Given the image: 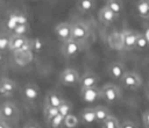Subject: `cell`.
Wrapping results in <instances>:
<instances>
[{"instance_id":"cell-1","label":"cell","mask_w":149,"mask_h":128,"mask_svg":"<svg viewBox=\"0 0 149 128\" xmlns=\"http://www.w3.org/2000/svg\"><path fill=\"white\" fill-rule=\"evenodd\" d=\"M101 91V99H104L107 104H115L121 99V90L115 84L107 83L100 87Z\"/></svg>"},{"instance_id":"cell-2","label":"cell","mask_w":149,"mask_h":128,"mask_svg":"<svg viewBox=\"0 0 149 128\" xmlns=\"http://www.w3.org/2000/svg\"><path fill=\"white\" fill-rule=\"evenodd\" d=\"M9 50L15 52H21L24 50H31V40L26 36L12 35L9 42Z\"/></svg>"},{"instance_id":"cell-3","label":"cell","mask_w":149,"mask_h":128,"mask_svg":"<svg viewBox=\"0 0 149 128\" xmlns=\"http://www.w3.org/2000/svg\"><path fill=\"white\" fill-rule=\"evenodd\" d=\"M71 29H72V40H76L80 43L86 41L90 36L88 26L81 21H77V22L71 23Z\"/></svg>"},{"instance_id":"cell-4","label":"cell","mask_w":149,"mask_h":128,"mask_svg":"<svg viewBox=\"0 0 149 128\" xmlns=\"http://www.w3.org/2000/svg\"><path fill=\"white\" fill-rule=\"evenodd\" d=\"M80 74L76 69L68 67L59 74V81L64 86H73L76 84H79L80 81Z\"/></svg>"},{"instance_id":"cell-5","label":"cell","mask_w":149,"mask_h":128,"mask_svg":"<svg viewBox=\"0 0 149 128\" xmlns=\"http://www.w3.org/2000/svg\"><path fill=\"white\" fill-rule=\"evenodd\" d=\"M121 84L128 90H139L142 85V78L135 71H127L121 79Z\"/></svg>"},{"instance_id":"cell-6","label":"cell","mask_w":149,"mask_h":128,"mask_svg":"<svg viewBox=\"0 0 149 128\" xmlns=\"http://www.w3.org/2000/svg\"><path fill=\"white\" fill-rule=\"evenodd\" d=\"M80 51H81L80 42H78L76 40H72V38L64 42L63 45H62V54L66 58H73L76 56H78L80 54Z\"/></svg>"},{"instance_id":"cell-7","label":"cell","mask_w":149,"mask_h":128,"mask_svg":"<svg viewBox=\"0 0 149 128\" xmlns=\"http://www.w3.org/2000/svg\"><path fill=\"white\" fill-rule=\"evenodd\" d=\"M140 36V33L134 31V30H125L121 33V41H122V47L126 50H132L136 45V41Z\"/></svg>"},{"instance_id":"cell-8","label":"cell","mask_w":149,"mask_h":128,"mask_svg":"<svg viewBox=\"0 0 149 128\" xmlns=\"http://www.w3.org/2000/svg\"><path fill=\"white\" fill-rule=\"evenodd\" d=\"M22 95L26 101L34 102L38 99L40 95V88L35 83H27L22 87Z\"/></svg>"},{"instance_id":"cell-9","label":"cell","mask_w":149,"mask_h":128,"mask_svg":"<svg viewBox=\"0 0 149 128\" xmlns=\"http://www.w3.org/2000/svg\"><path fill=\"white\" fill-rule=\"evenodd\" d=\"M80 99L84 102L92 104L101 99V91L98 87L92 88H80Z\"/></svg>"},{"instance_id":"cell-10","label":"cell","mask_w":149,"mask_h":128,"mask_svg":"<svg viewBox=\"0 0 149 128\" xmlns=\"http://www.w3.org/2000/svg\"><path fill=\"white\" fill-rule=\"evenodd\" d=\"M55 34L56 36L64 43L72 38V29L71 23L69 22H61L55 27Z\"/></svg>"},{"instance_id":"cell-11","label":"cell","mask_w":149,"mask_h":128,"mask_svg":"<svg viewBox=\"0 0 149 128\" xmlns=\"http://www.w3.org/2000/svg\"><path fill=\"white\" fill-rule=\"evenodd\" d=\"M100 80V77L95 73V72H85L81 77H80V81H79V86L80 88H92V87H97L98 83Z\"/></svg>"},{"instance_id":"cell-12","label":"cell","mask_w":149,"mask_h":128,"mask_svg":"<svg viewBox=\"0 0 149 128\" xmlns=\"http://www.w3.org/2000/svg\"><path fill=\"white\" fill-rule=\"evenodd\" d=\"M19 115V109L13 102H3L0 106V118L5 120H13Z\"/></svg>"},{"instance_id":"cell-13","label":"cell","mask_w":149,"mask_h":128,"mask_svg":"<svg viewBox=\"0 0 149 128\" xmlns=\"http://www.w3.org/2000/svg\"><path fill=\"white\" fill-rule=\"evenodd\" d=\"M17 90V85L14 80L9 78L0 79V94L3 97H12Z\"/></svg>"},{"instance_id":"cell-14","label":"cell","mask_w":149,"mask_h":128,"mask_svg":"<svg viewBox=\"0 0 149 128\" xmlns=\"http://www.w3.org/2000/svg\"><path fill=\"white\" fill-rule=\"evenodd\" d=\"M126 69L125 65L120 62H113L108 65V74L111 78L115 79V80H120L123 78V76L126 74Z\"/></svg>"},{"instance_id":"cell-15","label":"cell","mask_w":149,"mask_h":128,"mask_svg":"<svg viewBox=\"0 0 149 128\" xmlns=\"http://www.w3.org/2000/svg\"><path fill=\"white\" fill-rule=\"evenodd\" d=\"M64 101V98L62 95L61 92L56 91V90H51L47 93L45 95V99H44V102L47 106H51V107H57Z\"/></svg>"},{"instance_id":"cell-16","label":"cell","mask_w":149,"mask_h":128,"mask_svg":"<svg viewBox=\"0 0 149 128\" xmlns=\"http://www.w3.org/2000/svg\"><path fill=\"white\" fill-rule=\"evenodd\" d=\"M118 19V15L114 14L107 6H104L99 12V20L104 24H112Z\"/></svg>"},{"instance_id":"cell-17","label":"cell","mask_w":149,"mask_h":128,"mask_svg":"<svg viewBox=\"0 0 149 128\" xmlns=\"http://www.w3.org/2000/svg\"><path fill=\"white\" fill-rule=\"evenodd\" d=\"M80 120L84 125H92L94 122H97V116H95V111L94 107H87L85 109L81 111L80 113Z\"/></svg>"},{"instance_id":"cell-18","label":"cell","mask_w":149,"mask_h":128,"mask_svg":"<svg viewBox=\"0 0 149 128\" xmlns=\"http://www.w3.org/2000/svg\"><path fill=\"white\" fill-rule=\"evenodd\" d=\"M136 14L144 20H149V0H140L135 6Z\"/></svg>"},{"instance_id":"cell-19","label":"cell","mask_w":149,"mask_h":128,"mask_svg":"<svg viewBox=\"0 0 149 128\" xmlns=\"http://www.w3.org/2000/svg\"><path fill=\"white\" fill-rule=\"evenodd\" d=\"M94 111H95V116H97V122L102 125L109 116H111V113H109V109L105 106H95L94 107Z\"/></svg>"},{"instance_id":"cell-20","label":"cell","mask_w":149,"mask_h":128,"mask_svg":"<svg viewBox=\"0 0 149 128\" xmlns=\"http://www.w3.org/2000/svg\"><path fill=\"white\" fill-rule=\"evenodd\" d=\"M95 7V1L93 0H79L77 1V9L81 13H88Z\"/></svg>"},{"instance_id":"cell-21","label":"cell","mask_w":149,"mask_h":128,"mask_svg":"<svg viewBox=\"0 0 149 128\" xmlns=\"http://www.w3.org/2000/svg\"><path fill=\"white\" fill-rule=\"evenodd\" d=\"M72 108H73V106H72V104L69 101V100H66V99H64V101L58 106V113L62 115V116H68V115H70V114H72Z\"/></svg>"},{"instance_id":"cell-22","label":"cell","mask_w":149,"mask_h":128,"mask_svg":"<svg viewBox=\"0 0 149 128\" xmlns=\"http://www.w3.org/2000/svg\"><path fill=\"white\" fill-rule=\"evenodd\" d=\"M105 6H107V7H108L114 14H116L118 16H119V14L122 12V9H123L122 2H121V1H118V0H107Z\"/></svg>"},{"instance_id":"cell-23","label":"cell","mask_w":149,"mask_h":128,"mask_svg":"<svg viewBox=\"0 0 149 128\" xmlns=\"http://www.w3.org/2000/svg\"><path fill=\"white\" fill-rule=\"evenodd\" d=\"M59 113H58V108L57 107H51V106H47L44 105V109H43V115H44V119L45 121L50 122L55 116H57Z\"/></svg>"},{"instance_id":"cell-24","label":"cell","mask_w":149,"mask_h":128,"mask_svg":"<svg viewBox=\"0 0 149 128\" xmlns=\"http://www.w3.org/2000/svg\"><path fill=\"white\" fill-rule=\"evenodd\" d=\"M79 125V119L77 115L74 114H70L68 116H65V120H64V126L66 128H76L78 127Z\"/></svg>"},{"instance_id":"cell-25","label":"cell","mask_w":149,"mask_h":128,"mask_svg":"<svg viewBox=\"0 0 149 128\" xmlns=\"http://www.w3.org/2000/svg\"><path fill=\"white\" fill-rule=\"evenodd\" d=\"M120 122H119V120L115 118V116H113V115H111L102 125H101V128H120Z\"/></svg>"},{"instance_id":"cell-26","label":"cell","mask_w":149,"mask_h":128,"mask_svg":"<svg viewBox=\"0 0 149 128\" xmlns=\"http://www.w3.org/2000/svg\"><path fill=\"white\" fill-rule=\"evenodd\" d=\"M29 30V24L26 22V23H20L17 24L13 31H14V35H17V36H24Z\"/></svg>"},{"instance_id":"cell-27","label":"cell","mask_w":149,"mask_h":128,"mask_svg":"<svg viewBox=\"0 0 149 128\" xmlns=\"http://www.w3.org/2000/svg\"><path fill=\"white\" fill-rule=\"evenodd\" d=\"M9 42L10 37L6 34H0V51H6L9 50Z\"/></svg>"},{"instance_id":"cell-28","label":"cell","mask_w":149,"mask_h":128,"mask_svg":"<svg viewBox=\"0 0 149 128\" xmlns=\"http://www.w3.org/2000/svg\"><path fill=\"white\" fill-rule=\"evenodd\" d=\"M64 120H65V118L62 116L61 114H58L57 116H55V118L49 122L50 128H61L62 126H64Z\"/></svg>"},{"instance_id":"cell-29","label":"cell","mask_w":149,"mask_h":128,"mask_svg":"<svg viewBox=\"0 0 149 128\" xmlns=\"http://www.w3.org/2000/svg\"><path fill=\"white\" fill-rule=\"evenodd\" d=\"M148 45H149V43H148V41H147L144 34H140V36H139V38H137V41H136L135 49H137V50H143V49H146Z\"/></svg>"},{"instance_id":"cell-30","label":"cell","mask_w":149,"mask_h":128,"mask_svg":"<svg viewBox=\"0 0 149 128\" xmlns=\"http://www.w3.org/2000/svg\"><path fill=\"white\" fill-rule=\"evenodd\" d=\"M42 47H43V44H42V42H41V40H38V38H34V40H31V50H34V51H41L42 50Z\"/></svg>"},{"instance_id":"cell-31","label":"cell","mask_w":149,"mask_h":128,"mask_svg":"<svg viewBox=\"0 0 149 128\" xmlns=\"http://www.w3.org/2000/svg\"><path fill=\"white\" fill-rule=\"evenodd\" d=\"M120 128H139V126L132 120H125L123 122H121Z\"/></svg>"},{"instance_id":"cell-32","label":"cell","mask_w":149,"mask_h":128,"mask_svg":"<svg viewBox=\"0 0 149 128\" xmlns=\"http://www.w3.org/2000/svg\"><path fill=\"white\" fill-rule=\"evenodd\" d=\"M142 122L144 125V128H149V109L143 112V114H142Z\"/></svg>"},{"instance_id":"cell-33","label":"cell","mask_w":149,"mask_h":128,"mask_svg":"<svg viewBox=\"0 0 149 128\" xmlns=\"http://www.w3.org/2000/svg\"><path fill=\"white\" fill-rule=\"evenodd\" d=\"M24 128H41V127H40V125H37L36 122H28V123L24 126Z\"/></svg>"},{"instance_id":"cell-34","label":"cell","mask_w":149,"mask_h":128,"mask_svg":"<svg viewBox=\"0 0 149 128\" xmlns=\"http://www.w3.org/2000/svg\"><path fill=\"white\" fill-rule=\"evenodd\" d=\"M0 128H9V126H8L6 122H3V121H0Z\"/></svg>"},{"instance_id":"cell-35","label":"cell","mask_w":149,"mask_h":128,"mask_svg":"<svg viewBox=\"0 0 149 128\" xmlns=\"http://www.w3.org/2000/svg\"><path fill=\"white\" fill-rule=\"evenodd\" d=\"M144 36H146V38H147V41H148V43H149V28L144 31Z\"/></svg>"},{"instance_id":"cell-36","label":"cell","mask_w":149,"mask_h":128,"mask_svg":"<svg viewBox=\"0 0 149 128\" xmlns=\"http://www.w3.org/2000/svg\"><path fill=\"white\" fill-rule=\"evenodd\" d=\"M3 59H5V57H3V52L0 51V64L3 63Z\"/></svg>"}]
</instances>
